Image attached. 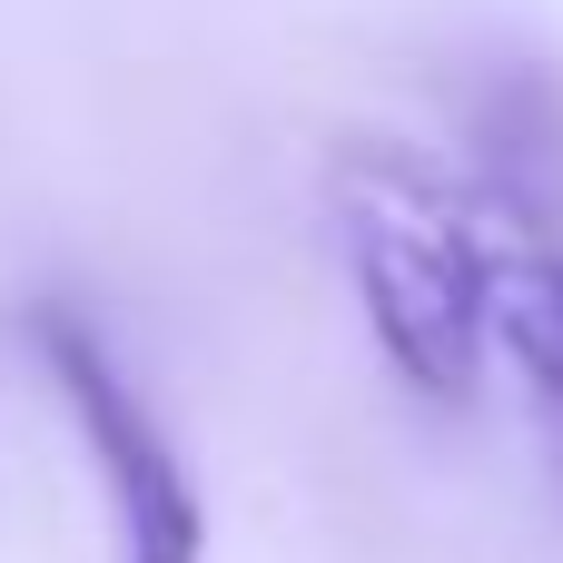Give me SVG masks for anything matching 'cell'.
Returning a JSON list of instances; mask_svg holds the SVG:
<instances>
[{"label":"cell","instance_id":"6da1fadb","mask_svg":"<svg viewBox=\"0 0 563 563\" xmlns=\"http://www.w3.org/2000/svg\"><path fill=\"white\" fill-rule=\"evenodd\" d=\"M336 218L366 336L396 366V386H416L426 406H475L495 356V247L465 228L455 198H435L396 158H346Z\"/></svg>","mask_w":563,"mask_h":563},{"label":"cell","instance_id":"7a4b0ae2","mask_svg":"<svg viewBox=\"0 0 563 563\" xmlns=\"http://www.w3.org/2000/svg\"><path fill=\"white\" fill-rule=\"evenodd\" d=\"M30 346L79 426V455L119 515V563H208V505H198V475L178 455V435L158 426V406L139 396V376L119 366L109 327L69 297H40L30 307Z\"/></svg>","mask_w":563,"mask_h":563},{"label":"cell","instance_id":"3957f363","mask_svg":"<svg viewBox=\"0 0 563 563\" xmlns=\"http://www.w3.org/2000/svg\"><path fill=\"white\" fill-rule=\"evenodd\" d=\"M495 346L534 406L544 465L563 485V257L554 247H495Z\"/></svg>","mask_w":563,"mask_h":563},{"label":"cell","instance_id":"277c9868","mask_svg":"<svg viewBox=\"0 0 563 563\" xmlns=\"http://www.w3.org/2000/svg\"><path fill=\"white\" fill-rule=\"evenodd\" d=\"M475 158L515 188V198H554L563 188V79L554 69H495L475 89Z\"/></svg>","mask_w":563,"mask_h":563}]
</instances>
